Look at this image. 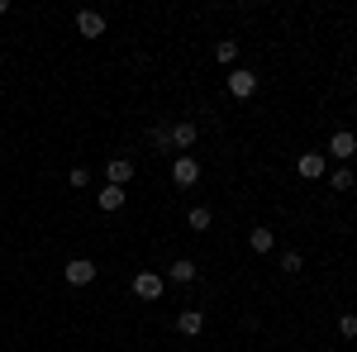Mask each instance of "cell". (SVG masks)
Returning <instances> with one entry per match:
<instances>
[{
	"instance_id": "obj_21",
	"label": "cell",
	"mask_w": 357,
	"mask_h": 352,
	"mask_svg": "<svg viewBox=\"0 0 357 352\" xmlns=\"http://www.w3.org/2000/svg\"><path fill=\"white\" fill-rule=\"evenodd\" d=\"M0 15H10V0H0Z\"/></svg>"
},
{
	"instance_id": "obj_9",
	"label": "cell",
	"mask_w": 357,
	"mask_h": 352,
	"mask_svg": "<svg viewBox=\"0 0 357 352\" xmlns=\"http://www.w3.org/2000/svg\"><path fill=\"white\" fill-rule=\"evenodd\" d=\"M124 200H129V190H124V186H105L100 195H96V205L110 210V215H114V210H124Z\"/></svg>"
},
{
	"instance_id": "obj_2",
	"label": "cell",
	"mask_w": 357,
	"mask_h": 352,
	"mask_svg": "<svg viewBox=\"0 0 357 352\" xmlns=\"http://www.w3.org/2000/svg\"><path fill=\"white\" fill-rule=\"evenodd\" d=\"M172 181H176V186H195V181H200V162H195L191 153H176V162H172Z\"/></svg>"
},
{
	"instance_id": "obj_13",
	"label": "cell",
	"mask_w": 357,
	"mask_h": 352,
	"mask_svg": "<svg viewBox=\"0 0 357 352\" xmlns=\"http://www.w3.org/2000/svg\"><path fill=\"white\" fill-rule=\"evenodd\" d=\"M167 281H176V286H186V281H195V262H191V257L172 262V267H167Z\"/></svg>"
},
{
	"instance_id": "obj_8",
	"label": "cell",
	"mask_w": 357,
	"mask_h": 352,
	"mask_svg": "<svg viewBox=\"0 0 357 352\" xmlns=\"http://www.w3.org/2000/svg\"><path fill=\"white\" fill-rule=\"evenodd\" d=\"M105 181H110V186H129V181H134V162H129V158H110V162H105Z\"/></svg>"
},
{
	"instance_id": "obj_19",
	"label": "cell",
	"mask_w": 357,
	"mask_h": 352,
	"mask_svg": "<svg viewBox=\"0 0 357 352\" xmlns=\"http://www.w3.org/2000/svg\"><path fill=\"white\" fill-rule=\"evenodd\" d=\"M338 333H343V338H357V314L343 309V314H338Z\"/></svg>"
},
{
	"instance_id": "obj_15",
	"label": "cell",
	"mask_w": 357,
	"mask_h": 352,
	"mask_svg": "<svg viewBox=\"0 0 357 352\" xmlns=\"http://www.w3.org/2000/svg\"><path fill=\"white\" fill-rule=\"evenodd\" d=\"M281 271H286V276H296V271H305V257L296 252V247H286V252H281Z\"/></svg>"
},
{
	"instance_id": "obj_14",
	"label": "cell",
	"mask_w": 357,
	"mask_h": 352,
	"mask_svg": "<svg viewBox=\"0 0 357 352\" xmlns=\"http://www.w3.org/2000/svg\"><path fill=\"white\" fill-rule=\"evenodd\" d=\"M186 224H191V234H205V229L215 224V215H210L205 205H191V215H186Z\"/></svg>"
},
{
	"instance_id": "obj_1",
	"label": "cell",
	"mask_w": 357,
	"mask_h": 352,
	"mask_svg": "<svg viewBox=\"0 0 357 352\" xmlns=\"http://www.w3.org/2000/svg\"><path fill=\"white\" fill-rule=\"evenodd\" d=\"M62 281H67V286H91V281H96V262H91V257H72V262L62 267Z\"/></svg>"
},
{
	"instance_id": "obj_11",
	"label": "cell",
	"mask_w": 357,
	"mask_h": 352,
	"mask_svg": "<svg viewBox=\"0 0 357 352\" xmlns=\"http://www.w3.org/2000/svg\"><path fill=\"white\" fill-rule=\"evenodd\" d=\"M176 328H181L186 338H195V333L205 328V314H200V309H181V314H176Z\"/></svg>"
},
{
	"instance_id": "obj_3",
	"label": "cell",
	"mask_w": 357,
	"mask_h": 352,
	"mask_svg": "<svg viewBox=\"0 0 357 352\" xmlns=\"http://www.w3.org/2000/svg\"><path fill=\"white\" fill-rule=\"evenodd\" d=\"M252 91H257V72H248V67H234V72H229V95H234V100H248Z\"/></svg>"
},
{
	"instance_id": "obj_20",
	"label": "cell",
	"mask_w": 357,
	"mask_h": 352,
	"mask_svg": "<svg viewBox=\"0 0 357 352\" xmlns=\"http://www.w3.org/2000/svg\"><path fill=\"white\" fill-rule=\"evenodd\" d=\"M67 181L82 190V186H91V171H86V167H72V171H67Z\"/></svg>"
},
{
	"instance_id": "obj_16",
	"label": "cell",
	"mask_w": 357,
	"mask_h": 352,
	"mask_svg": "<svg viewBox=\"0 0 357 352\" xmlns=\"http://www.w3.org/2000/svg\"><path fill=\"white\" fill-rule=\"evenodd\" d=\"M215 57H220L224 67H229V62L238 57V38H220V43H215Z\"/></svg>"
},
{
	"instance_id": "obj_10",
	"label": "cell",
	"mask_w": 357,
	"mask_h": 352,
	"mask_svg": "<svg viewBox=\"0 0 357 352\" xmlns=\"http://www.w3.org/2000/svg\"><path fill=\"white\" fill-rule=\"evenodd\" d=\"M195 134H200V129H195V119H181V124H172V148H191Z\"/></svg>"
},
{
	"instance_id": "obj_18",
	"label": "cell",
	"mask_w": 357,
	"mask_h": 352,
	"mask_svg": "<svg viewBox=\"0 0 357 352\" xmlns=\"http://www.w3.org/2000/svg\"><path fill=\"white\" fill-rule=\"evenodd\" d=\"M329 186L333 190H353V171H348V167H338V171L329 176Z\"/></svg>"
},
{
	"instance_id": "obj_4",
	"label": "cell",
	"mask_w": 357,
	"mask_h": 352,
	"mask_svg": "<svg viewBox=\"0 0 357 352\" xmlns=\"http://www.w3.org/2000/svg\"><path fill=\"white\" fill-rule=\"evenodd\" d=\"M353 153H357V134H348V129H338V134L329 138V148H324V158H338L343 167H348Z\"/></svg>"
},
{
	"instance_id": "obj_6",
	"label": "cell",
	"mask_w": 357,
	"mask_h": 352,
	"mask_svg": "<svg viewBox=\"0 0 357 352\" xmlns=\"http://www.w3.org/2000/svg\"><path fill=\"white\" fill-rule=\"evenodd\" d=\"M162 286H167V281L158 276V271H138V276H134V296L138 300H158V296H162Z\"/></svg>"
},
{
	"instance_id": "obj_5",
	"label": "cell",
	"mask_w": 357,
	"mask_h": 352,
	"mask_svg": "<svg viewBox=\"0 0 357 352\" xmlns=\"http://www.w3.org/2000/svg\"><path fill=\"white\" fill-rule=\"evenodd\" d=\"M296 171H301L305 181H319V176L329 171V158H324V153H301V158H296Z\"/></svg>"
},
{
	"instance_id": "obj_7",
	"label": "cell",
	"mask_w": 357,
	"mask_h": 352,
	"mask_svg": "<svg viewBox=\"0 0 357 352\" xmlns=\"http://www.w3.org/2000/svg\"><path fill=\"white\" fill-rule=\"evenodd\" d=\"M77 33L82 38H100L105 33V15L100 10H77Z\"/></svg>"
},
{
	"instance_id": "obj_17",
	"label": "cell",
	"mask_w": 357,
	"mask_h": 352,
	"mask_svg": "<svg viewBox=\"0 0 357 352\" xmlns=\"http://www.w3.org/2000/svg\"><path fill=\"white\" fill-rule=\"evenodd\" d=\"M153 148H162V153H172V124H153Z\"/></svg>"
},
{
	"instance_id": "obj_12",
	"label": "cell",
	"mask_w": 357,
	"mask_h": 352,
	"mask_svg": "<svg viewBox=\"0 0 357 352\" xmlns=\"http://www.w3.org/2000/svg\"><path fill=\"white\" fill-rule=\"evenodd\" d=\"M248 247H252V252H272V247H276V234L262 224V229H252V234H248Z\"/></svg>"
}]
</instances>
